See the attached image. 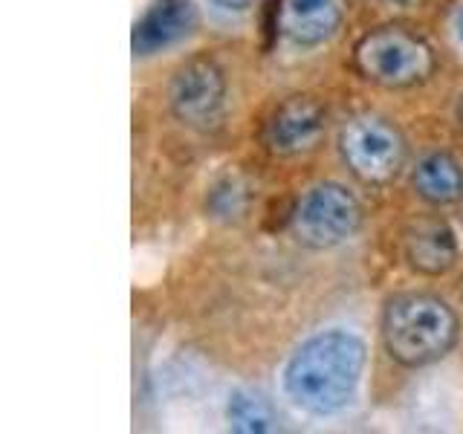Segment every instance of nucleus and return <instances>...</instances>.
I'll list each match as a JSON object with an SVG mask.
<instances>
[{"label": "nucleus", "mask_w": 463, "mask_h": 434, "mask_svg": "<svg viewBox=\"0 0 463 434\" xmlns=\"http://www.w3.org/2000/svg\"><path fill=\"white\" fill-rule=\"evenodd\" d=\"M354 64L368 81L388 90L423 84L438 67L429 43L400 26H380L362 35L354 47Z\"/></svg>", "instance_id": "obj_3"}, {"label": "nucleus", "mask_w": 463, "mask_h": 434, "mask_svg": "<svg viewBox=\"0 0 463 434\" xmlns=\"http://www.w3.org/2000/svg\"><path fill=\"white\" fill-rule=\"evenodd\" d=\"M339 151L345 165L351 168L356 180L365 185H385L397 177L405 165V139L383 116L362 113L354 116L339 134Z\"/></svg>", "instance_id": "obj_4"}, {"label": "nucleus", "mask_w": 463, "mask_h": 434, "mask_svg": "<svg viewBox=\"0 0 463 434\" xmlns=\"http://www.w3.org/2000/svg\"><path fill=\"white\" fill-rule=\"evenodd\" d=\"M365 344L347 330H325L301 342L284 368V391L301 411L327 417L356 397Z\"/></svg>", "instance_id": "obj_1"}, {"label": "nucleus", "mask_w": 463, "mask_h": 434, "mask_svg": "<svg viewBox=\"0 0 463 434\" xmlns=\"http://www.w3.org/2000/svg\"><path fill=\"white\" fill-rule=\"evenodd\" d=\"M168 105L177 119L206 134L223 122L226 113V72L212 55H194L177 67L168 87Z\"/></svg>", "instance_id": "obj_6"}, {"label": "nucleus", "mask_w": 463, "mask_h": 434, "mask_svg": "<svg viewBox=\"0 0 463 434\" xmlns=\"http://www.w3.org/2000/svg\"><path fill=\"white\" fill-rule=\"evenodd\" d=\"M327 125V110L313 96H289L272 110L264 127V145L279 156H296L316 148Z\"/></svg>", "instance_id": "obj_7"}, {"label": "nucleus", "mask_w": 463, "mask_h": 434, "mask_svg": "<svg viewBox=\"0 0 463 434\" xmlns=\"http://www.w3.org/2000/svg\"><path fill=\"white\" fill-rule=\"evenodd\" d=\"M284 35L298 47H316L336 35L342 9L336 0H287L281 14Z\"/></svg>", "instance_id": "obj_10"}, {"label": "nucleus", "mask_w": 463, "mask_h": 434, "mask_svg": "<svg viewBox=\"0 0 463 434\" xmlns=\"http://www.w3.org/2000/svg\"><path fill=\"white\" fill-rule=\"evenodd\" d=\"M460 336V322L449 304L431 293H400L383 310V344L405 368L440 362Z\"/></svg>", "instance_id": "obj_2"}, {"label": "nucleus", "mask_w": 463, "mask_h": 434, "mask_svg": "<svg viewBox=\"0 0 463 434\" xmlns=\"http://www.w3.org/2000/svg\"><path fill=\"white\" fill-rule=\"evenodd\" d=\"M365 4H371L380 12H405V9H411L417 0H365Z\"/></svg>", "instance_id": "obj_13"}, {"label": "nucleus", "mask_w": 463, "mask_h": 434, "mask_svg": "<svg viewBox=\"0 0 463 434\" xmlns=\"http://www.w3.org/2000/svg\"><path fill=\"white\" fill-rule=\"evenodd\" d=\"M402 258L420 275H446L458 260V238L440 214H420L402 229Z\"/></svg>", "instance_id": "obj_8"}, {"label": "nucleus", "mask_w": 463, "mask_h": 434, "mask_svg": "<svg viewBox=\"0 0 463 434\" xmlns=\"http://www.w3.org/2000/svg\"><path fill=\"white\" fill-rule=\"evenodd\" d=\"M458 33H460V38H463V6H460V12H458Z\"/></svg>", "instance_id": "obj_16"}, {"label": "nucleus", "mask_w": 463, "mask_h": 434, "mask_svg": "<svg viewBox=\"0 0 463 434\" xmlns=\"http://www.w3.org/2000/svg\"><path fill=\"white\" fill-rule=\"evenodd\" d=\"M362 223L359 200L339 183H318L304 192L289 214L293 238L310 250H330L356 235Z\"/></svg>", "instance_id": "obj_5"}, {"label": "nucleus", "mask_w": 463, "mask_h": 434, "mask_svg": "<svg viewBox=\"0 0 463 434\" xmlns=\"http://www.w3.org/2000/svg\"><path fill=\"white\" fill-rule=\"evenodd\" d=\"M212 4L221 6V9H229V12H243V9L255 6L258 0H212Z\"/></svg>", "instance_id": "obj_14"}, {"label": "nucleus", "mask_w": 463, "mask_h": 434, "mask_svg": "<svg viewBox=\"0 0 463 434\" xmlns=\"http://www.w3.org/2000/svg\"><path fill=\"white\" fill-rule=\"evenodd\" d=\"M458 125H460V134H463V96L458 101Z\"/></svg>", "instance_id": "obj_15"}, {"label": "nucleus", "mask_w": 463, "mask_h": 434, "mask_svg": "<svg viewBox=\"0 0 463 434\" xmlns=\"http://www.w3.org/2000/svg\"><path fill=\"white\" fill-rule=\"evenodd\" d=\"M229 426L232 431H243V434H260V431H269L272 429V409L269 402L252 394V391H235L229 397Z\"/></svg>", "instance_id": "obj_12"}, {"label": "nucleus", "mask_w": 463, "mask_h": 434, "mask_svg": "<svg viewBox=\"0 0 463 434\" xmlns=\"http://www.w3.org/2000/svg\"><path fill=\"white\" fill-rule=\"evenodd\" d=\"M197 26V9L192 0H154L134 26L130 47L137 55H154L188 38Z\"/></svg>", "instance_id": "obj_9"}, {"label": "nucleus", "mask_w": 463, "mask_h": 434, "mask_svg": "<svg viewBox=\"0 0 463 434\" xmlns=\"http://www.w3.org/2000/svg\"><path fill=\"white\" fill-rule=\"evenodd\" d=\"M411 185L420 200L431 206H452L463 194V171L449 154H429L417 163Z\"/></svg>", "instance_id": "obj_11"}]
</instances>
